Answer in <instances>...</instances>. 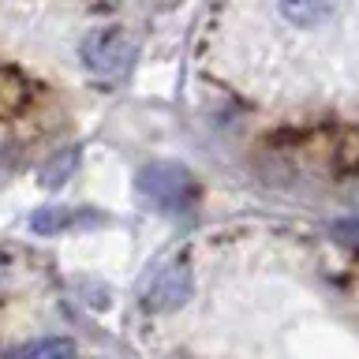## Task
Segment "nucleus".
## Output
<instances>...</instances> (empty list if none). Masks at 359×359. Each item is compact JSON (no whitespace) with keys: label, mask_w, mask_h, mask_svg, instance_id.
<instances>
[{"label":"nucleus","mask_w":359,"mask_h":359,"mask_svg":"<svg viewBox=\"0 0 359 359\" xmlns=\"http://www.w3.org/2000/svg\"><path fill=\"white\" fill-rule=\"evenodd\" d=\"M75 165H79V154H75V150H67V154H64V161H60V157H53V161H49V168H45V184H49V187L64 184V180H67V172H72Z\"/></svg>","instance_id":"obj_7"},{"label":"nucleus","mask_w":359,"mask_h":359,"mask_svg":"<svg viewBox=\"0 0 359 359\" xmlns=\"http://www.w3.org/2000/svg\"><path fill=\"white\" fill-rule=\"evenodd\" d=\"M135 53H139V49H135V41L120 27L90 30L86 38H83V45H79V56H83L86 72H94L101 79L123 75L135 64Z\"/></svg>","instance_id":"obj_2"},{"label":"nucleus","mask_w":359,"mask_h":359,"mask_svg":"<svg viewBox=\"0 0 359 359\" xmlns=\"http://www.w3.org/2000/svg\"><path fill=\"white\" fill-rule=\"evenodd\" d=\"M333 236H341V240L355 243V240H359V221H333Z\"/></svg>","instance_id":"obj_10"},{"label":"nucleus","mask_w":359,"mask_h":359,"mask_svg":"<svg viewBox=\"0 0 359 359\" xmlns=\"http://www.w3.org/2000/svg\"><path fill=\"white\" fill-rule=\"evenodd\" d=\"M4 79H8V75H0V112H15L22 101H27V86L15 83V86L8 90V86H4Z\"/></svg>","instance_id":"obj_8"},{"label":"nucleus","mask_w":359,"mask_h":359,"mask_svg":"<svg viewBox=\"0 0 359 359\" xmlns=\"http://www.w3.org/2000/svg\"><path fill=\"white\" fill-rule=\"evenodd\" d=\"M139 195L161 213H187L198 202V180L176 161H154L139 172Z\"/></svg>","instance_id":"obj_1"},{"label":"nucleus","mask_w":359,"mask_h":359,"mask_svg":"<svg viewBox=\"0 0 359 359\" xmlns=\"http://www.w3.org/2000/svg\"><path fill=\"white\" fill-rule=\"evenodd\" d=\"M191 288H195V280H191V269L187 262H168L165 269H157V277L150 280V292H146V307L150 311H176L184 307L191 299Z\"/></svg>","instance_id":"obj_3"},{"label":"nucleus","mask_w":359,"mask_h":359,"mask_svg":"<svg viewBox=\"0 0 359 359\" xmlns=\"http://www.w3.org/2000/svg\"><path fill=\"white\" fill-rule=\"evenodd\" d=\"M30 359H75V344L67 337H49L30 348Z\"/></svg>","instance_id":"obj_6"},{"label":"nucleus","mask_w":359,"mask_h":359,"mask_svg":"<svg viewBox=\"0 0 359 359\" xmlns=\"http://www.w3.org/2000/svg\"><path fill=\"white\" fill-rule=\"evenodd\" d=\"M341 161L352 168V172H359V135L355 131L348 135V142H344V150H341Z\"/></svg>","instance_id":"obj_9"},{"label":"nucleus","mask_w":359,"mask_h":359,"mask_svg":"<svg viewBox=\"0 0 359 359\" xmlns=\"http://www.w3.org/2000/svg\"><path fill=\"white\" fill-rule=\"evenodd\" d=\"M79 221H83V210H75V206H41L30 217V229L38 236H53V232L75 229Z\"/></svg>","instance_id":"obj_5"},{"label":"nucleus","mask_w":359,"mask_h":359,"mask_svg":"<svg viewBox=\"0 0 359 359\" xmlns=\"http://www.w3.org/2000/svg\"><path fill=\"white\" fill-rule=\"evenodd\" d=\"M277 4L292 27H318V22L333 15L337 0H277Z\"/></svg>","instance_id":"obj_4"}]
</instances>
